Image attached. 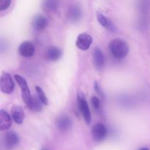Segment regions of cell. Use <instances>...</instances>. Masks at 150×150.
<instances>
[{
  "label": "cell",
  "mask_w": 150,
  "mask_h": 150,
  "mask_svg": "<svg viewBox=\"0 0 150 150\" xmlns=\"http://www.w3.org/2000/svg\"><path fill=\"white\" fill-rule=\"evenodd\" d=\"M57 128L61 131L64 132L71 127L72 122L70 117L66 115L60 116L57 120Z\"/></svg>",
  "instance_id": "12"
},
{
  "label": "cell",
  "mask_w": 150,
  "mask_h": 150,
  "mask_svg": "<svg viewBox=\"0 0 150 150\" xmlns=\"http://www.w3.org/2000/svg\"><path fill=\"white\" fill-rule=\"evenodd\" d=\"M91 103H92V106H93V108H95L96 111L99 110L100 108L99 98H97V97H92V99H91Z\"/></svg>",
  "instance_id": "23"
},
{
  "label": "cell",
  "mask_w": 150,
  "mask_h": 150,
  "mask_svg": "<svg viewBox=\"0 0 150 150\" xmlns=\"http://www.w3.org/2000/svg\"><path fill=\"white\" fill-rule=\"evenodd\" d=\"M11 4V0H0V10H6L10 7Z\"/></svg>",
  "instance_id": "22"
},
{
  "label": "cell",
  "mask_w": 150,
  "mask_h": 150,
  "mask_svg": "<svg viewBox=\"0 0 150 150\" xmlns=\"http://www.w3.org/2000/svg\"><path fill=\"white\" fill-rule=\"evenodd\" d=\"M42 104L43 103L40 100L39 98H34L33 104H32V109H34L35 111H40L42 108Z\"/></svg>",
  "instance_id": "21"
},
{
  "label": "cell",
  "mask_w": 150,
  "mask_h": 150,
  "mask_svg": "<svg viewBox=\"0 0 150 150\" xmlns=\"http://www.w3.org/2000/svg\"><path fill=\"white\" fill-rule=\"evenodd\" d=\"M48 21L47 18L42 16H38L32 21V26L35 29L38 31H42L48 26Z\"/></svg>",
  "instance_id": "13"
},
{
  "label": "cell",
  "mask_w": 150,
  "mask_h": 150,
  "mask_svg": "<svg viewBox=\"0 0 150 150\" xmlns=\"http://www.w3.org/2000/svg\"><path fill=\"white\" fill-rule=\"evenodd\" d=\"M93 64L95 68L98 70L102 68L105 64V57L102 50L99 48H96L93 53Z\"/></svg>",
  "instance_id": "10"
},
{
  "label": "cell",
  "mask_w": 150,
  "mask_h": 150,
  "mask_svg": "<svg viewBox=\"0 0 150 150\" xmlns=\"http://www.w3.org/2000/svg\"><path fill=\"white\" fill-rule=\"evenodd\" d=\"M42 8L47 12H54L58 9L59 6V0H43L42 1Z\"/></svg>",
  "instance_id": "17"
},
{
  "label": "cell",
  "mask_w": 150,
  "mask_h": 150,
  "mask_svg": "<svg viewBox=\"0 0 150 150\" xmlns=\"http://www.w3.org/2000/svg\"><path fill=\"white\" fill-rule=\"evenodd\" d=\"M62 51L57 47H50L45 52V57L49 61H57L61 57Z\"/></svg>",
  "instance_id": "15"
},
{
  "label": "cell",
  "mask_w": 150,
  "mask_h": 150,
  "mask_svg": "<svg viewBox=\"0 0 150 150\" xmlns=\"http://www.w3.org/2000/svg\"><path fill=\"white\" fill-rule=\"evenodd\" d=\"M67 16L72 21H78L81 18V10L78 5H72L69 8Z\"/></svg>",
  "instance_id": "16"
},
{
  "label": "cell",
  "mask_w": 150,
  "mask_h": 150,
  "mask_svg": "<svg viewBox=\"0 0 150 150\" xmlns=\"http://www.w3.org/2000/svg\"><path fill=\"white\" fill-rule=\"evenodd\" d=\"M15 84L11 76L8 73H1L0 78V89L4 94H11L14 90Z\"/></svg>",
  "instance_id": "4"
},
{
  "label": "cell",
  "mask_w": 150,
  "mask_h": 150,
  "mask_svg": "<svg viewBox=\"0 0 150 150\" xmlns=\"http://www.w3.org/2000/svg\"><path fill=\"white\" fill-rule=\"evenodd\" d=\"M138 7L142 15L149 14L150 12V0H139Z\"/></svg>",
  "instance_id": "18"
},
{
  "label": "cell",
  "mask_w": 150,
  "mask_h": 150,
  "mask_svg": "<svg viewBox=\"0 0 150 150\" xmlns=\"http://www.w3.org/2000/svg\"><path fill=\"white\" fill-rule=\"evenodd\" d=\"M108 47L112 55L117 59L125 58L128 54V45L125 41L120 38L112 40L109 42Z\"/></svg>",
  "instance_id": "1"
},
{
  "label": "cell",
  "mask_w": 150,
  "mask_h": 150,
  "mask_svg": "<svg viewBox=\"0 0 150 150\" xmlns=\"http://www.w3.org/2000/svg\"><path fill=\"white\" fill-rule=\"evenodd\" d=\"M92 42V38L89 34L81 33L78 36L76 40V46L82 51H86L90 48Z\"/></svg>",
  "instance_id": "6"
},
{
  "label": "cell",
  "mask_w": 150,
  "mask_h": 150,
  "mask_svg": "<svg viewBox=\"0 0 150 150\" xmlns=\"http://www.w3.org/2000/svg\"><path fill=\"white\" fill-rule=\"evenodd\" d=\"M18 52L21 56L26 58L32 57L35 54V46L29 41L22 42L18 48Z\"/></svg>",
  "instance_id": "8"
},
{
  "label": "cell",
  "mask_w": 150,
  "mask_h": 150,
  "mask_svg": "<svg viewBox=\"0 0 150 150\" xmlns=\"http://www.w3.org/2000/svg\"><path fill=\"white\" fill-rule=\"evenodd\" d=\"M107 128L104 125L98 123L95 125L92 128V139L96 142H101L106 138Z\"/></svg>",
  "instance_id": "5"
},
{
  "label": "cell",
  "mask_w": 150,
  "mask_h": 150,
  "mask_svg": "<svg viewBox=\"0 0 150 150\" xmlns=\"http://www.w3.org/2000/svg\"><path fill=\"white\" fill-rule=\"evenodd\" d=\"M19 142H20V139L18 136L14 132H8L4 135V144L6 149H13L18 145Z\"/></svg>",
  "instance_id": "7"
},
{
  "label": "cell",
  "mask_w": 150,
  "mask_h": 150,
  "mask_svg": "<svg viewBox=\"0 0 150 150\" xmlns=\"http://www.w3.org/2000/svg\"><path fill=\"white\" fill-rule=\"evenodd\" d=\"M13 122L10 116L4 110L0 111V130H7L11 127Z\"/></svg>",
  "instance_id": "11"
},
{
  "label": "cell",
  "mask_w": 150,
  "mask_h": 150,
  "mask_svg": "<svg viewBox=\"0 0 150 150\" xmlns=\"http://www.w3.org/2000/svg\"><path fill=\"white\" fill-rule=\"evenodd\" d=\"M35 89H36L37 93H38V98H39L40 100L42 101V103H43V105H48V98H47V97L45 96V93H44V92H43V90L42 89V88L40 87V86H37L36 87H35Z\"/></svg>",
  "instance_id": "20"
},
{
  "label": "cell",
  "mask_w": 150,
  "mask_h": 150,
  "mask_svg": "<svg viewBox=\"0 0 150 150\" xmlns=\"http://www.w3.org/2000/svg\"><path fill=\"white\" fill-rule=\"evenodd\" d=\"M15 80L17 81L20 86L21 91V96L23 98V100L26 103V106L30 109H32V104H33V98L32 97L29 91L28 84L26 83V81L24 78L22 77L20 75L16 74L14 76Z\"/></svg>",
  "instance_id": "2"
},
{
  "label": "cell",
  "mask_w": 150,
  "mask_h": 150,
  "mask_svg": "<svg viewBox=\"0 0 150 150\" xmlns=\"http://www.w3.org/2000/svg\"><path fill=\"white\" fill-rule=\"evenodd\" d=\"M41 150H48V149H42Z\"/></svg>",
  "instance_id": "25"
},
{
  "label": "cell",
  "mask_w": 150,
  "mask_h": 150,
  "mask_svg": "<svg viewBox=\"0 0 150 150\" xmlns=\"http://www.w3.org/2000/svg\"><path fill=\"white\" fill-rule=\"evenodd\" d=\"M140 150H149L148 149H146V148H143V149H140Z\"/></svg>",
  "instance_id": "24"
},
{
  "label": "cell",
  "mask_w": 150,
  "mask_h": 150,
  "mask_svg": "<svg viewBox=\"0 0 150 150\" xmlns=\"http://www.w3.org/2000/svg\"><path fill=\"white\" fill-rule=\"evenodd\" d=\"M97 19H98V22L103 26L104 28L108 29L110 32H114L116 30V28L114 25L113 24L112 22L110 20H108L102 13L100 12H98L97 13Z\"/></svg>",
  "instance_id": "14"
},
{
  "label": "cell",
  "mask_w": 150,
  "mask_h": 150,
  "mask_svg": "<svg viewBox=\"0 0 150 150\" xmlns=\"http://www.w3.org/2000/svg\"><path fill=\"white\" fill-rule=\"evenodd\" d=\"M11 115L15 122L18 125H21L24 120L25 113L22 107L19 105H13L11 108Z\"/></svg>",
  "instance_id": "9"
},
{
  "label": "cell",
  "mask_w": 150,
  "mask_h": 150,
  "mask_svg": "<svg viewBox=\"0 0 150 150\" xmlns=\"http://www.w3.org/2000/svg\"><path fill=\"white\" fill-rule=\"evenodd\" d=\"M78 103H79V110L83 115L85 122L86 124H89L91 122V112L87 101L82 92L78 93Z\"/></svg>",
  "instance_id": "3"
},
{
  "label": "cell",
  "mask_w": 150,
  "mask_h": 150,
  "mask_svg": "<svg viewBox=\"0 0 150 150\" xmlns=\"http://www.w3.org/2000/svg\"><path fill=\"white\" fill-rule=\"evenodd\" d=\"M139 27L142 29H146L149 26L150 18L149 14L142 15V18L139 20Z\"/></svg>",
  "instance_id": "19"
}]
</instances>
